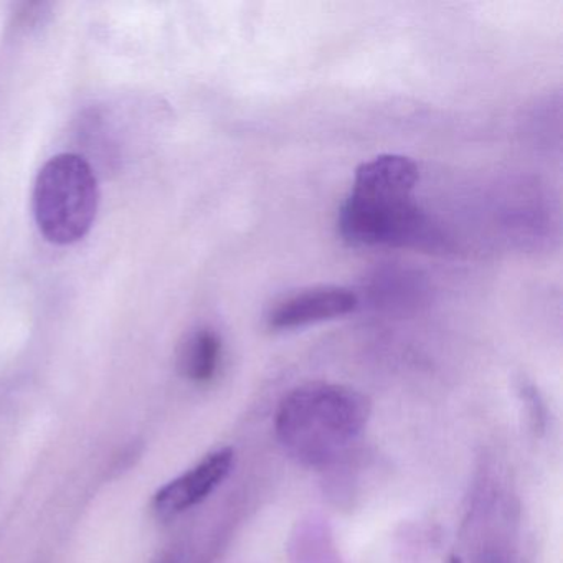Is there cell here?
<instances>
[{"mask_svg":"<svg viewBox=\"0 0 563 563\" xmlns=\"http://www.w3.org/2000/svg\"><path fill=\"white\" fill-rule=\"evenodd\" d=\"M418 183L410 157L384 154L362 164L339 210L342 240L367 249L446 250L448 240L417 202Z\"/></svg>","mask_w":563,"mask_h":563,"instance_id":"6da1fadb","label":"cell"},{"mask_svg":"<svg viewBox=\"0 0 563 563\" xmlns=\"http://www.w3.org/2000/svg\"><path fill=\"white\" fill-rule=\"evenodd\" d=\"M222 339L209 328L197 329L186 335L179 349L180 374L194 384L213 380L222 364Z\"/></svg>","mask_w":563,"mask_h":563,"instance_id":"52a82bcc","label":"cell"},{"mask_svg":"<svg viewBox=\"0 0 563 563\" xmlns=\"http://www.w3.org/2000/svg\"><path fill=\"white\" fill-rule=\"evenodd\" d=\"M517 391H519L520 401H522L523 408H526L527 420H529L533 433H543L547 427V407L542 395L537 390L536 385L523 380L520 382Z\"/></svg>","mask_w":563,"mask_h":563,"instance_id":"ba28073f","label":"cell"},{"mask_svg":"<svg viewBox=\"0 0 563 563\" xmlns=\"http://www.w3.org/2000/svg\"><path fill=\"white\" fill-rule=\"evenodd\" d=\"M235 461L232 448H222L207 454L200 463L180 474L157 490L153 499L154 512L161 519H170L206 500L229 476Z\"/></svg>","mask_w":563,"mask_h":563,"instance_id":"5b68a950","label":"cell"},{"mask_svg":"<svg viewBox=\"0 0 563 563\" xmlns=\"http://www.w3.org/2000/svg\"><path fill=\"white\" fill-rule=\"evenodd\" d=\"M371 415V400L362 391L349 385L309 382L292 388L279 404L276 438L301 466H328L364 433Z\"/></svg>","mask_w":563,"mask_h":563,"instance_id":"7a4b0ae2","label":"cell"},{"mask_svg":"<svg viewBox=\"0 0 563 563\" xmlns=\"http://www.w3.org/2000/svg\"><path fill=\"white\" fill-rule=\"evenodd\" d=\"M427 296V282L411 269H382L368 283V302L380 311H413Z\"/></svg>","mask_w":563,"mask_h":563,"instance_id":"8992f818","label":"cell"},{"mask_svg":"<svg viewBox=\"0 0 563 563\" xmlns=\"http://www.w3.org/2000/svg\"><path fill=\"white\" fill-rule=\"evenodd\" d=\"M100 190L87 161L60 154L48 161L34 187V213L42 235L57 245H70L90 232Z\"/></svg>","mask_w":563,"mask_h":563,"instance_id":"3957f363","label":"cell"},{"mask_svg":"<svg viewBox=\"0 0 563 563\" xmlns=\"http://www.w3.org/2000/svg\"><path fill=\"white\" fill-rule=\"evenodd\" d=\"M446 563H463V562H461L460 556L451 555L450 559H448Z\"/></svg>","mask_w":563,"mask_h":563,"instance_id":"9c48e42d","label":"cell"},{"mask_svg":"<svg viewBox=\"0 0 563 563\" xmlns=\"http://www.w3.org/2000/svg\"><path fill=\"white\" fill-rule=\"evenodd\" d=\"M358 295L344 286H314L286 296L266 316L272 331H295L334 321L357 311Z\"/></svg>","mask_w":563,"mask_h":563,"instance_id":"277c9868","label":"cell"}]
</instances>
